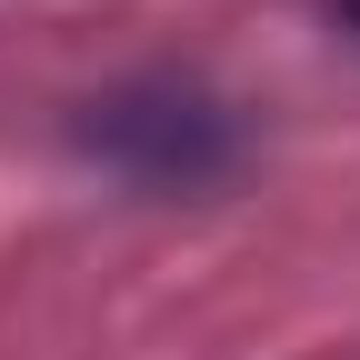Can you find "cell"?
Instances as JSON below:
<instances>
[{
    "instance_id": "7a4b0ae2",
    "label": "cell",
    "mask_w": 360,
    "mask_h": 360,
    "mask_svg": "<svg viewBox=\"0 0 360 360\" xmlns=\"http://www.w3.org/2000/svg\"><path fill=\"white\" fill-rule=\"evenodd\" d=\"M340 20H350V30H360V0H340Z\"/></svg>"
},
{
    "instance_id": "6da1fadb",
    "label": "cell",
    "mask_w": 360,
    "mask_h": 360,
    "mask_svg": "<svg viewBox=\"0 0 360 360\" xmlns=\"http://www.w3.org/2000/svg\"><path fill=\"white\" fill-rule=\"evenodd\" d=\"M80 150L110 160L130 191H210L240 170V120L231 101H210L191 80H130L110 101H90Z\"/></svg>"
}]
</instances>
